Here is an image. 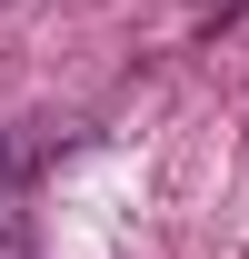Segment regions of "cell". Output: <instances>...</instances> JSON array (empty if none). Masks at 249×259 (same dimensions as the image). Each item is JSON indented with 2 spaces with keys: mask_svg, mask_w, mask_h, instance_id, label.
Wrapping results in <instances>:
<instances>
[{
  "mask_svg": "<svg viewBox=\"0 0 249 259\" xmlns=\"http://www.w3.org/2000/svg\"><path fill=\"white\" fill-rule=\"evenodd\" d=\"M0 180H10V140H0Z\"/></svg>",
  "mask_w": 249,
  "mask_h": 259,
  "instance_id": "cell-1",
  "label": "cell"
}]
</instances>
